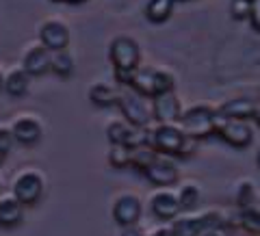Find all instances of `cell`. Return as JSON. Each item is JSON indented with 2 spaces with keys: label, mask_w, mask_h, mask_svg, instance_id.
<instances>
[{
  "label": "cell",
  "mask_w": 260,
  "mask_h": 236,
  "mask_svg": "<svg viewBox=\"0 0 260 236\" xmlns=\"http://www.w3.org/2000/svg\"><path fill=\"white\" fill-rule=\"evenodd\" d=\"M148 145L162 156H186L193 152V139L184 134L180 124H154L148 128Z\"/></svg>",
  "instance_id": "1"
},
{
  "label": "cell",
  "mask_w": 260,
  "mask_h": 236,
  "mask_svg": "<svg viewBox=\"0 0 260 236\" xmlns=\"http://www.w3.org/2000/svg\"><path fill=\"white\" fill-rule=\"evenodd\" d=\"M128 89H133L135 93H139L143 97H156L160 93L174 91L176 78L165 70H152V68H137L135 72H130L128 76Z\"/></svg>",
  "instance_id": "2"
},
{
  "label": "cell",
  "mask_w": 260,
  "mask_h": 236,
  "mask_svg": "<svg viewBox=\"0 0 260 236\" xmlns=\"http://www.w3.org/2000/svg\"><path fill=\"white\" fill-rule=\"evenodd\" d=\"M215 119H217V111L208 104H195V107L182 111L180 117V128L184 130V134L193 141L206 139V137L215 134Z\"/></svg>",
  "instance_id": "3"
},
{
  "label": "cell",
  "mask_w": 260,
  "mask_h": 236,
  "mask_svg": "<svg viewBox=\"0 0 260 236\" xmlns=\"http://www.w3.org/2000/svg\"><path fill=\"white\" fill-rule=\"evenodd\" d=\"M117 107L124 115V121H128L130 126L137 128H150L154 124L152 115V104L145 102V97L135 93L133 89H119L117 97Z\"/></svg>",
  "instance_id": "4"
},
{
  "label": "cell",
  "mask_w": 260,
  "mask_h": 236,
  "mask_svg": "<svg viewBox=\"0 0 260 236\" xmlns=\"http://www.w3.org/2000/svg\"><path fill=\"white\" fill-rule=\"evenodd\" d=\"M46 189V180H44V174L39 169H22V172L13 178V184H11V195L20 204L26 208V206H35L44 195Z\"/></svg>",
  "instance_id": "5"
},
{
  "label": "cell",
  "mask_w": 260,
  "mask_h": 236,
  "mask_svg": "<svg viewBox=\"0 0 260 236\" xmlns=\"http://www.w3.org/2000/svg\"><path fill=\"white\" fill-rule=\"evenodd\" d=\"M215 134L232 148H247L254 141V130L247 119H230L219 113L215 119Z\"/></svg>",
  "instance_id": "6"
},
{
  "label": "cell",
  "mask_w": 260,
  "mask_h": 236,
  "mask_svg": "<svg viewBox=\"0 0 260 236\" xmlns=\"http://www.w3.org/2000/svg\"><path fill=\"white\" fill-rule=\"evenodd\" d=\"M109 56L115 65V72H135L141 63V48L133 37L119 35L111 42Z\"/></svg>",
  "instance_id": "7"
},
{
  "label": "cell",
  "mask_w": 260,
  "mask_h": 236,
  "mask_svg": "<svg viewBox=\"0 0 260 236\" xmlns=\"http://www.w3.org/2000/svg\"><path fill=\"white\" fill-rule=\"evenodd\" d=\"M111 213H113V221L119 227H133L139 223V219L143 215V204L135 193H121L113 201Z\"/></svg>",
  "instance_id": "8"
},
{
  "label": "cell",
  "mask_w": 260,
  "mask_h": 236,
  "mask_svg": "<svg viewBox=\"0 0 260 236\" xmlns=\"http://www.w3.org/2000/svg\"><path fill=\"white\" fill-rule=\"evenodd\" d=\"M143 176L148 178L150 184L158 186V189H167V186H172V184L178 182V178H180V169H178V165L172 158L158 154V156L143 169Z\"/></svg>",
  "instance_id": "9"
},
{
  "label": "cell",
  "mask_w": 260,
  "mask_h": 236,
  "mask_svg": "<svg viewBox=\"0 0 260 236\" xmlns=\"http://www.w3.org/2000/svg\"><path fill=\"white\" fill-rule=\"evenodd\" d=\"M107 139L111 141V145L137 148V145L148 143V128H137V126H130L124 119H117L107 126Z\"/></svg>",
  "instance_id": "10"
},
{
  "label": "cell",
  "mask_w": 260,
  "mask_h": 236,
  "mask_svg": "<svg viewBox=\"0 0 260 236\" xmlns=\"http://www.w3.org/2000/svg\"><path fill=\"white\" fill-rule=\"evenodd\" d=\"M152 115L156 124H178L182 117V104L178 100V95L174 91L160 93L156 97H152Z\"/></svg>",
  "instance_id": "11"
},
{
  "label": "cell",
  "mask_w": 260,
  "mask_h": 236,
  "mask_svg": "<svg viewBox=\"0 0 260 236\" xmlns=\"http://www.w3.org/2000/svg\"><path fill=\"white\" fill-rule=\"evenodd\" d=\"M39 44L50 52L68 50L70 46V30L63 22L59 20H48L44 22V26L39 28Z\"/></svg>",
  "instance_id": "12"
},
{
  "label": "cell",
  "mask_w": 260,
  "mask_h": 236,
  "mask_svg": "<svg viewBox=\"0 0 260 236\" xmlns=\"http://www.w3.org/2000/svg\"><path fill=\"white\" fill-rule=\"evenodd\" d=\"M11 137L13 141H18L22 145H35L39 143L44 134L42 121H39L35 115H20L11 121Z\"/></svg>",
  "instance_id": "13"
},
{
  "label": "cell",
  "mask_w": 260,
  "mask_h": 236,
  "mask_svg": "<svg viewBox=\"0 0 260 236\" xmlns=\"http://www.w3.org/2000/svg\"><path fill=\"white\" fill-rule=\"evenodd\" d=\"M150 210L152 215L160 219V221H172L178 215H182L180 204H178V197H176V191H167V189H160V191H154L150 195Z\"/></svg>",
  "instance_id": "14"
},
{
  "label": "cell",
  "mask_w": 260,
  "mask_h": 236,
  "mask_svg": "<svg viewBox=\"0 0 260 236\" xmlns=\"http://www.w3.org/2000/svg\"><path fill=\"white\" fill-rule=\"evenodd\" d=\"M50 56H52V52L46 50L42 44L32 46V48H28V52L24 54L22 70L26 72L28 76H44L46 72H50Z\"/></svg>",
  "instance_id": "15"
},
{
  "label": "cell",
  "mask_w": 260,
  "mask_h": 236,
  "mask_svg": "<svg viewBox=\"0 0 260 236\" xmlns=\"http://www.w3.org/2000/svg\"><path fill=\"white\" fill-rule=\"evenodd\" d=\"M24 221V206L13 195L0 197V227H15Z\"/></svg>",
  "instance_id": "16"
},
{
  "label": "cell",
  "mask_w": 260,
  "mask_h": 236,
  "mask_svg": "<svg viewBox=\"0 0 260 236\" xmlns=\"http://www.w3.org/2000/svg\"><path fill=\"white\" fill-rule=\"evenodd\" d=\"M219 115L230 117V119H251V113H254V100L249 97H234V100L223 102L219 109H215Z\"/></svg>",
  "instance_id": "17"
},
{
  "label": "cell",
  "mask_w": 260,
  "mask_h": 236,
  "mask_svg": "<svg viewBox=\"0 0 260 236\" xmlns=\"http://www.w3.org/2000/svg\"><path fill=\"white\" fill-rule=\"evenodd\" d=\"M119 97V87H113L109 83H93L91 89H89V100H91L95 107H113L117 104Z\"/></svg>",
  "instance_id": "18"
},
{
  "label": "cell",
  "mask_w": 260,
  "mask_h": 236,
  "mask_svg": "<svg viewBox=\"0 0 260 236\" xmlns=\"http://www.w3.org/2000/svg\"><path fill=\"white\" fill-rule=\"evenodd\" d=\"M176 197H178V204H180L182 213H191V210H195L200 204L202 189L198 182H184V184H180V189L176 191Z\"/></svg>",
  "instance_id": "19"
},
{
  "label": "cell",
  "mask_w": 260,
  "mask_h": 236,
  "mask_svg": "<svg viewBox=\"0 0 260 236\" xmlns=\"http://www.w3.org/2000/svg\"><path fill=\"white\" fill-rule=\"evenodd\" d=\"M174 5H176V0H148V5H145V18L154 24L165 22L174 13Z\"/></svg>",
  "instance_id": "20"
},
{
  "label": "cell",
  "mask_w": 260,
  "mask_h": 236,
  "mask_svg": "<svg viewBox=\"0 0 260 236\" xmlns=\"http://www.w3.org/2000/svg\"><path fill=\"white\" fill-rule=\"evenodd\" d=\"M237 225L245 230L251 236H260V208L249 206V208H239L237 213Z\"/></svg>",
  "instance_id": "21"
},
{
  "label": "cell",
  "mask_w": 260,
  "mask_h": 236,
  "mask_svg": "<svg viewBox=\"0 0 260 236\" xmlns=\"http://www.w3.org/2000/svg\"><path fill=\"white\" fill-rule=\"evenodd\" d=\"M28 74L24 72L22 68L20 70H13L9 76L5 78V83H3V89L7 93H9L11 97H22L24 93L28 91Z\"/></svg>",
  "instance_id": "22"
},
{
  "label": "cell",
  "mask_w": 260,
  "mask_h": 236,
  "mask_svg": "<svg viewBox=\"0 0 260 236\" xmlns=\"http://www.w3.org/2000/svg\"><path fill=\"white\" fill-rule=\"evenodd\" d=\"M50 70L54 72L56 76L61 78H70L74 74V59L68 50H59V52H52L50 56Z\"/></svg>",
  "instance_id": "23"
},
{
  "label": "cell",
  "mask_w": 260,
  "mask_h": 236,
  "mask_svg": "<svg viewBox=\"0 0 260 236\" xmlns=\"http://www.w3.org/2000/svg\"><path fill=\"white\" fill-rule=\"evenodd\" d=\"M156 156H158V154L154 152L148 143L137 145V148H130V167L143 174V169L148 167L150 162H152L154 158H156Z\"/></svg>",
  "instance_id": "24"
},
{
  "label": "cell",
  "mask_w": 260,
  "mask_h": 236,
  "mask_svg": "<svg viewBox=\"0 0 260 236\" xmlns=\"http://www.w3.org/2000/svg\"><path fill=\"white\" fill-rule=\"evenodd\" d=\"M234 199H237L239 208H249L256 206V186L249 180H241L237 184V193H234Z\"/></svg>",
  "instance_id": "25"
},
{
  "label": "cell",
  "mask_w": 260,
  "mask_h": 236,
  "mask_svg": "<svg viewBox=\"0 0 260 236\" xmlns=\"http://www.w3.org/2000/svg\"><path fill=\"white\" fill-rule=\"evenodd\" d=\"M109 165L115 169L130 167V148L128 145H111L109 150Z\"/></svg>",
  "instance_id": "26"
},
{
  "label": "cell",
  "mask_w": 260,
  "mask_h": 236,
  "mask_svg": "<svg viewBox=\"0 0 260 236\" xmlns=\"http://www.w3.org/2000/svg\"><path fill=\"white\" fill-rule=\"evenodd\" d=\"M13 148V137H11V130L9 128H5V126H0V165L5 162L7 158V154L11 152Z\"/></svg>",
  "instance_id": "27"
},
{
  "label": "cell",
  "mask_w": 260,
  "mask_h": 236,
  "mask_svg": "<svg viewBox=\"0 0 260 236\" xmlns=\"http://www.w3.org/2000/svg\"><path fill=\"white\" fill-rule=\"evenodd\" d=\"M249 9H251V0H232V5H230V13L234 20L249 18Z\"/></svg>",
  "instance_id": "28"
},
{
  "label": "cell",
  "mask_w": 260,
  "mask_h": 236,
  "mask_svg": "<svg viewBox=\"0 0 260 236\" xmlns=\"http://www.w3.org/2000/svg\"><path fill=\"white\" fill-rule=\"evenodd\" d=\"M251 28L260 32V0H251V9H249V18Z\"/></svg>",
  "instance_id": "29"
},
{
  "label": "cell",
  "mask_w": 260,
  "mask_h": 236,
  "mask_svg": "<svg viewBox=\"0 0 260 236\" xmlns=\"http://www.w3.org/2000/svg\"><path fill=\"white\" fill-rule=\"evenodd\" d=\"M121 236H148V234L139 232V230H137V227L133 225V227H124V232H121Z\"/></svg>",
  "instance_id": "30"
},
{
  "label": "cell",
  "mask_w": 260,
  "mask_h": 236,
  "mask_svg": "<svg viewBox=\"0 0 260 236\" xmlns=\"http://www.w3.org/2000/svg\"><path fill=\"white\" fill-rule=\"evenodd\" d=\"M251 119L256 121V126H260V100L254 102V113H251Z\"/></svg>",
  "instance_id": "31"
},
{
  "label": "cell",
  "mask_w": 260,
  "mask_h": 236,
  "mask_svg": "<svg viewBox=\"0 0 260 236\" xmlns=\"http://www.w3.org/2000/svg\"><path fill=\"white\" fill-rule=\"evenodd\" d=\"M200 236H223L221 230H206V232H202Z\"/></svg>",
  "instance_id": "32"
},
{
  "label": "cell",
  "mask_w": 260,
  "mask_h": 236,
  "mask_svg": "<svg viewBox=\"0 0 260 236\" xmlns=\"http://www.w3.org/2000/svg\"><path fill=\"white\" fill-rule=\"evenodd\" d=\"M256 162H258V169H260V150L256 152Z\"/></svg>",
  "instance_id": "33"
},
{
  "label": "cell",
  "mask_w": 260,
  "mask_h": 236,
  "mask_svg": "<svg viewBox=\"0 0 260 236\" xmlns=\"http://www.w3.org/2000/svg\"><path fill=\"white\" fill-rule=\"evenodd\" d=\"M59 3H83V0H59Z\"/></svg>",
  "instance_id": "34"
},
{
  "label": "cell",
  "mask_w": 260,
  "mask_h": 236,
  "mask_svg": "<svg viewBox=\"0 0 260 236\" xmlns=\"http://www.w3.org/2000/svg\"><path fill=\"white\" fill-rule=\"evenodd\" d=\"M3 83H5V76H3V72H0V89H3Z\"/></svg>",
  "instance_id": "35"
},
{
  "label": "cell",
  "mask_w": 260,
  "mask_h": 236,
  "mask_svg": "<svg viewBox=\"0 0 260 236\" xmlns=\"http://www.w3.org/2000/svg\"><path fill=\"white\" fill-rule=\"evenodd\" d=\"M180 3H186V0H180Z\"/></svg>",
  "instance_id": "36"
}]
</instances>
